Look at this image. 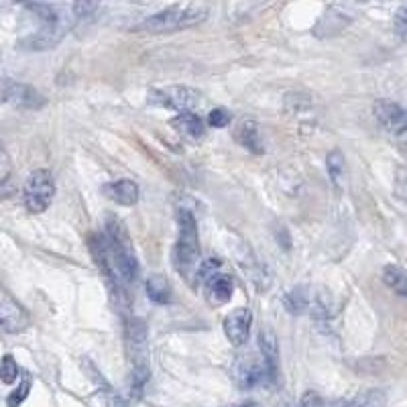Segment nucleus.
<instances>
[{"instance_id": "f257e3e1", "label": "nucleus", "mask_w": 407, "mask_h": 407, "mask_svg": "<svg viewBox=\"0 0 407 407\" xmlns=\"http://www.w3.org/2000/svg\"><path fill=\"white\" fill-rule=\"evenodd\" d=\"M27 13H31L33 21L39 23V27L27 37L19 41V47L27 51H45L56 47L61 41L70 29V16L63 13L61 9H56L51 4H27Z\"/></svg>"}, {"instance_id": "f03ea898", "label": "nucleus", "mask_w": 407, "mask_h": 407, "mask_svg": "<svg viewBox=\"0 0 407 407\" xmlns=\"http://www.w3.org/2000/svg\"><path fill=\"white\" fill-rule=\"evenodd\" d=\"M208 13L210 9L202 2H177L145 19L135 27V31L149 33V35L175 33V31H183V29L196 27L200 23H204L208 19Z\"/></svg>"}, {"instance_id": "7ed1b4c3", "label": "nucleus", "mask_w": 407, "mask_h": 407, "mask_svg": "<svg viewBox=\"0 0 407 407\" xmlns=\"http://www.w3.org/2000/svg\"><path fill=\"white\" fill-rule=\"evenodd\" d=\"M104 230H106L104 235L108 239L114 265L118 269L120 277L125 279V283H133L139 277V259H137V251H135L128 228L120 218H116L114 214H108L104 220Z\"/></svg>"}, {"instance_id": "20e7f679", "label": "nucleus", "mask_w": 407, "mask_h": 407, "mask_svg": "<svg viewBox=\"0 0 407 407\" xmlns=\"http://www.w3.org/2000/svg\"><path fill=\"white\" fill-rule=\"evenodd\" d=\"M125 349L127 356L133 365V379L130 389L133 395L139 397L145 389V383L149 381V351H147V328L140 318H128L125 322Z\"/></svg>"}, {"instance_id": "39448f33", "label": "nucleus", "mask_w": 407, "mask_h": 407, "mask_svg": "<svg viewBox=\"0 0 407 407\" xmlns=\"http://www.w3.org/2000/svg\"><path fill=\"white\" fill-rule=\"evenodd\" d=\"M177 242L173 249V263L183 277H190L192 271L200 265V237H197L196 216L190 210L177 212Z\"/></svg>"}, {"instance_id": "423d86ee", "label": "nucleus", "mask_w": 407, "mask_h": 407, "mask_svg": "<svg viewBox=\"0 0 407 407\" xmlns=\"http://www.w3.org/2000/svg\"><path fill=\"white\" fill-rule=\"evenodd\" d=\"M88 249L90 254L96 263V267L100 269V273L104 275V279L108 283V287L113 289L114 297H125L127 289H125V279L120 277L118 269L114 265L113 253H110V247H108V239L104 232H94L90 240H88Z\"/></svg>"}, {"instance_id": "0eeeda50", "label": "nucleus", "mask_w": 407, "mask_h": 407, "mask_svg": "<svg viewBox=\"0 0 407 407\" xmlns=\"http://www.w3.org/2000/svg\"><path fill=\"white\" fill-rule=\"evenodd\" d=\"M56 196V180L49 169H35L27 177L25 190H23V200L29 212L41 214L45 212Z\"/></svg>"}, {"instance_id": "6e6552de", "label": "nucleus", "mask_w": 407, "mask_h": 407, "mask_svg": "<svg viewBox=\"0 0 407 407\" xmlns=\"http://www.w3.org/2000/svg\"><path fill=\"white\" fill-rule=\"evenodd\" d=\"M375 118L379 127L387 133V137L393 140L395 145L407 153V110L399 104L389 102V100H379L375 102Z\"/></svg>"}, {"instance_id": "1a4fd4ad", "label": "nucleus", "mask_w": 407, "mask_h": 407, "mask_svg": "<svg viewBox=\"0 0 407 407\" xmlns=\"http://www.w3.org/2000/svg\"><path fill=\"white\" fill-rule=\"evenodd\" d=\"M149 102L163 106L169 110H177V113H192L200 102V94L192 88L185 86H169V88H161V90H153L149 94Z\"/></svg>"}, {"instance_id": "9d476101", "label": "nucleus", "mask_w": 407, "mask_h": 407, "mask_svg": "<svg viewBox=\"0 0 407 407\" xmlns=\"http://www.w3.org/2000/svg\"><path fill=\"white\" fill-rule=\"evenodd\" d=\"M251 326H253V311L249 308L232 309L225 318L226 338L230 340L232 346H242L251 336Z\"/></svg>"}, {"instance_id": "9b49d317", "label": "nucleus", "mask_w": 407, "mask_h": 407, "mask_svg": "<svg viewBox=\"0 0 407 407\" xmlns=\"http://www.w3.org/2000/svg\"><path fill=\"white\" fill-rule=\"evenodd\" d=\"M2 96L6 102L14 104L16 108H25V110H37L45 104V98L41 94L27 84H19V82H9L2 88Z\"/></svg>"}, {"instance_id": "f8f14e48", "label": "nucleus", "mask_w": 407, "mask_h": 407, "mask_svg": "<svg viewBox=\"0 0 407 407\" xmlns=\"http://www.w3.org/2000/svg\"><path fill=\"white\" fill-rule=\"evenodd\" d=\"M202 283H204L206 297L210 299V304H214V306H225V304L230 302V297L235 294V279H232V275L222 273V271H216L214 275L202 279Z\"/></svg>"}, {"instance_id": "ddd939ff", "label": "nucleus", "mask_w": 407, "mask_h": 407, "mask_svg": "<svg viewBox=\"0 0 407 407\" xmlns=\"http://www.w3.org/2000/svg\"><path fill=\"white\" fill-rule=\"evenodd\" d=\"M265 383H273L269 377V371L265 363H254V361H242L237 366V385L240 389H254Z\"/></svg>"}, {"instance_id": "4468645a", "label": "nucleus", "mask_w": 407, "mask_h": 407, "mask_svg": "<svg viewBox=\"0 0 407 407\" xmlns=\"http://www.w3.org/2000/svg\"><path fill=\"white\" fill-rule=\"evenodd\" d=\"M0 328L4 332H23L29 328V316L25 309L21 308L13 299H4L0 302Z\"/></svg>"}, {"instance_id": "2eb2a0df", "label": "nucleus", "mask_w": 407, "mask_h": 407, "mask_svg": "<svg viewBox=\"0 0 407 407\" xmlns=\"http://www.w3.org/2000/svg\"><path fill=\"white\" fill-rule=\"evenodd\" d=\"M235 139L239 140L240 145L251 151V153H265V143H263V135H261V127L253 118H242L237 128H235Z\"/></svg>"}, {"instance_id": "dca6fc26", "label": "nucleus", "mask_w": 407, "mask_h": 407, "mask_svg": "<svg viewBox=\"0 0 407 407\" xmlns=\"http://www.w3.org/2000/svg\"><path fill=\"white\" fill-rule=\"evenodd\" d=\"M259 349L263 354V363L267 366L269 377L275 381L277 369H279V344H277V334L271 328H261L259 332Z\"/></svg>"}, {"instance_id": "f3484780", "label": "nucleus", "mask_w": 407, "mask_h": 407, "mask_svg": "<svg viewBox=\"0 0 407 407\" xmlns=\"http://www.w3.org/2000/svg\"><path fill=\"white\" fill-rule=\"evenodd\" d=\"M104 194L118 206H135L139 202V185L133 180H116L104 185Z\"/></svg>"}, {"instance_id": "a211bd4d", "label": "nucleus", "mask_w": 407, "mask_h": 407, "mask_svg": "<svg viewBox=\"0 0 407 407\" xmlns=\"http://www.w3.org/2000/svg\"><path fill=\"white\" fill-rule=\"evenodd\" d=\"M169 125L175 128L180 135L187 137V139H200L206 133V123L196 113L177 114L175 118H171Z\"/></svg>"}, {"instance_id": "6ab92c4d", "label": "nucleus", "mask_w": 407, "mask_h": 407, "mask_svg": "<svg viewBox=\"0 0 407 407\" xmlns=\"http://www.w3.org/2000/svg\"><path fill=\"white\" fill-rule=\"evenodd\" d=\"M385 393L381 389H366L363 393H356L351 399H342L334 407H383L385 406Z\"/></svg>"}, {"instance_id": "aec40b11", "label": "nucleus", "mask_w": 407, "mask_h": 407, "mask_svg": "<svg viewBox=\"0 0 407 407\" xmlns=\"http://www.w3.org/2000/svg\"><path fill=\"white\" fill-rule=\"evenodd\" d=\"M383 281L385 285L399 295L407 299V271L399 265H385L383 269Z\"/></svg>"}, {"instance_id": "412c9836", "label": "nucleus", "mask_w": 407, "mask_h": 407, "mask_svg": "<svg viewBox=\"0 0 407 407\" xmlns=\"http://www.w3.org/2000/svg\"><path fill=\"white\" fill-rule=\"evenodd\" d=\"M147 295H149L151 302L159 304V306L169 304L173 294H171L168 277H163V275H151V277L147 279Z\"/></svg>"}, {"instance_id": "4be33fe9", "label": "nucleus", "mask_w": 407, "mask_h": 407, "mask_svg": "<svg viewBox=\"0 0 407 407\" xmlns=\"http://www.w3.org/2000/svg\"><path fill=\"white\" fill-rule=\"evenodd\" d=\"M13 161L11 155L0 143V200L9 197L13 194Z\"/></svg>"}, {"instance_id": "5701e85b", "label": "nucleus", "mask_w": 407, "mask_h": 407, "mask_svg": "<svg viewBox=\"0 0 407 407\" xmlns=\"http://www.w3.org/2000/svg\"><path fill=\"white\" fill-rule=\"evenodd\" d=\"M283 306L289 314L294 316H299L304 311H308L309 308V294L304 289V287H295L289 294L283 295Z\"/></svg>"}, {"instance_id": "b1692460", "label": "nucleus", "mask_w": 407, "mask_h": 407, "mask_svg": "<svg viewBox=\"0 0 407 407\" xmlns=\"http://www.w3.org/2000/svg\"><path fill=\"white\" fill-rule=\"evenodd\" d=\"M326 169H328V175H330L332 183L340 185L344 180V171H346V161H344V155L340 149H332L326 155Z\"/></svg>"}, {"instance_id": "393cba45", "label": "nucleus", "mask_w": 407, "mask_h": 407, "mask_svg": "<svg viewBox=\"0 0 407 407\" xmlns=\"http://www.w3.org/2000/svg\"><path fill=\"white\" fill-rule=\"evenodd\" d=\"M16 377H19V365H16L14 356L13 354H4L0 361V379H2V383L11 385L16 381Z\"/></svg>"}, {"instance_id": "a878e982", "label": "nucleus", "mask_w": 407, "mask_h": 407, "mask_svg": "<svg viewBox=\"0 0 407 407\" xmlns=\"http://www.w3.org/2000/svg\"><path fill=\"white\" fill-rule=\"evenodd\" d=\"M31 385H33V379L29 377V375H25L23 377V381H21V385L14 389V391H11V395L6 397V403H9V407H19L25 399L29 397V391H31Z\"/></svg>"}, {"instance_id": "bb28decb", "label": "nucleus", "mask_w": 407, "mask_h": 407, "mask_svg": "<svg viewBox=\"0 0 407 407\" xmlns=\"http://www.w3.org/2000/svg\"><path fill=\"white\" fill-rule=\"evenodd\" d=\"M230 120H232V114L228 108H214L210 110L208 114V125L212 128H225L230 125Z\"/></svg>"}, {"instance_id": "cd10ccee", "label": "nucleus", "mask_w": 407, "mask_h": 407, "mask_svg": "<svg viewBox=\"0 0 407 407\" xmlns=\"http://www.w3.org/2000/svg\"><path fill=\"white\" fill-rule=\"evenodd\" d=\"M395 194L399 200H403L407 204V168L401 165V168L395 169Z\"/></svg>"}, {"instance_id": "c85d7f7f", "label": "nucleus", "mask_w": 407, "mask_h": 407, "mask_svg": "<svg viewBox=\"0 0 407 407\" xmlns=\"http://www.w3.org/2000/svg\"><path fill=\"white\" fill-rule=\"evenodd\" d=\"M393 29H395V33H397V37H399V39H403V41L407 43V4L406 6H401V9L395 13Z\"/></svg>"}, {"instance_id": "c756f323", "label": "nucleus", "mask_w": 407, "mask_h": 407, "mask_svg": "<svg viewBox=\"0 0 407 407\" xmlns=\"http://www.w3.org/2000/svg\"><path fill=\"white\" fill-rule=\"evenodd\" d=\"M102 395H104L106 407H128L127 401H125L120 395L116 393L110 385H106V383H102Z\"/></svg>"}, {"instance_id": "7c9ffc66", "label": "nucleus", "mask_w": 407, "mask_h": 407, "mask_svg": "<svg viewBox=\"0 0 407 407\" xmlns=\"http://www.w3.org/2000/svg\"><path fill=\"white\" fill-rule=\"evenodd\" d=\"M299 407H324V399L316 391H308L299 399Z\"/></svg>"}, {"instance_id": "2f4dec72", "label": "nucleus", "mask_w": 407, "mask_h": 407, "mask_svg": "<svg viewBox=\"0 0 407 407\" xmlns=\"http://www.w3.org/2000/svg\"><path fill=\"white\" fill-rule=\"evenodd\" d=\"M94 11H96V4H94V2H78V4H73V14L80 16V19L92 16Z\"/></svg>"}, {"instance_id": "473e14b6", "label": "nucleus", "mask_w": 407, "mask_h": 407, "mask_svg": "<svg viewBox=\"0 0 407 407\" xmlns=\"http://www.w3.org/2000/svg\"><path fill=\"white\" fill-rule=\"evenodd\" d=\"M239 407H259V406H257V403H242V406Z\"/></svg>"}]
</instances>
